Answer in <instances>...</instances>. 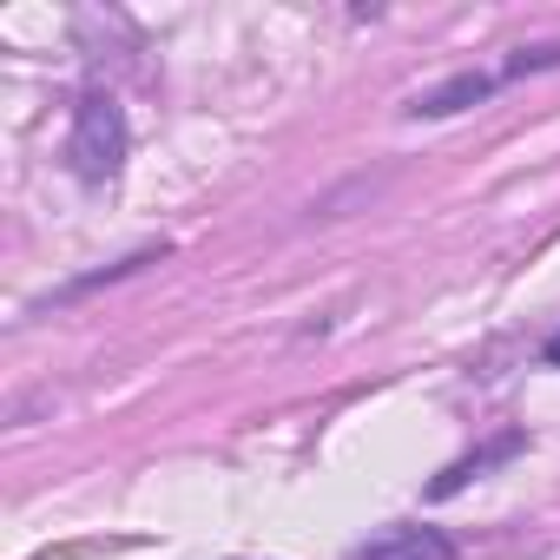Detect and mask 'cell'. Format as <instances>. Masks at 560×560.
<instances>
[{
	"mask_svg": "<svg viewBox=\"0 0 560 560\" xmlns=\"http://www.w3.org/2000/svg\"><path fill=\"white\" fill-rule=\"evenodd\" d=\"M547 67H560V40H547V47H521V54L501 67V80H527V73H547Z\"/></svg>",
	"mask_w": 560,
	"mask_h": 560,
	"instance_id": "5",
	"label": "cell"
},
{
	"mask_svg": "<svg viewBox=\"0 0 560 560\" xmlns=\"http://www.w3.org/2000/svg\"><path fill=\"white\" fill-rule=\"evenodd\" d=\"M547 363H553V370H560V330H553V337H547Z\"/></svg>",
	"mask_w": 560,
	"mask_h": 560,
	"instance_id": "6",
	"label": "cell"
},
{
	"mask_svg": "<svg viewBox=\"0 0 560 560\" xmlns=\"http://www.w3.org/2000/svg\"><path fill=\"white\" fill-rule=\"evenodd\" d=\"M357 560H455V540L435 534V527H389V534H376Z\"/></svg>",
	"mask_w": 560,
	"mask_h": 560,
	"instance_id": "2",
	"label": "cell"
},
{
	"mask_svg": "<svg viewBox=\"0 0 560 560\" xmlns=\"http://www.w3.org/2000/svg\"><path fill=\"white\" fill-rule=\"evenodd\" d=\"M488 93H494V73H455L448 86L416 93L409 113H416V119H448V113H462V106H475V100H488Z\"/></svg>",
	"mask_w": 560,
	"mask_h": 560,
	"instance_id": "3",
	"label": "cell"
},
{
	"mask_svg": "<svg viewBox=\"0 0 560 560\" xmlns=\"http://www.w3.org/2000/svg\"><path fill=\"white\" fill-rule=\"evenodd\" d=\"M521 448H527V435H521V429H508V435H494L488 448H475V455H462L455 468H442L429 494H435V501H448V494H455V488H468L481 468H494V462H508V455H521Z\"/></svg>",
	"mask_w": 560,
	"mask_h": 560,
	"instance_id": "4",
	"label": "cell"
},
{
	"mask_svg": "<svg viewBox=\"0 0 560 560\" xmlns=\"http://www.w3.org/2000/svg\"><path fill=\"white\" fill-rule=\"evenodd\" d=\"M126 145H132V132H126V106H119L106 86H86L80 106H73V139H67V165H73V178H86V185L119 178Z\"/></svg>",
	"mask_w": 560,
	"mask_h": 560,
	"instance_id": "1",
	"label": "cell"
}]
</instances>
